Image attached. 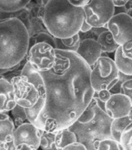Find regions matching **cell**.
I'll return each mask as SVG.
<instances>
[{
	"mask_svg": "<svg viewBox=\"0 0 132 150\" xmlns=\"http://www.w3.org/2000/svg\"><path fill=\"white\" fill-rule=\"evenodd\" d=\"M119 74L120 72L112 59L100 57L92 69L90 74L92 88L95 92L110 91L119 81Z\"/></svg>",
	"mask_w": 132,
	"mask_h": 150,
	"instance_id": "4",
	"label": "cell"
},
{
	"mask_svg": "<svg viewBox=\"0 0 132 150\" xmlns=\"http://www.w3.org/2000/svg\"><path fill=\"white\" fill-rule=\"evenodd\" d=\"M56 133L42 130L40 136V148L42 150H56L55 144Z\"/></svg>",
	"mask_w": 132,
	"mask_h": 150,
	"instance_id": "21",
	"label": "cell"
},
{
	"mask_svg": "<svg viewBox=\"0 0 132 150\" xmlns=\"http://www.w3.org/2000/svg\"><path fill=\"white\" fill-rule=\"evenodd\" d=\"M31 0H0V12L15 14L26 8Z\"/></svg>",
	"mask_w": 132,
	"mask_h": 150,
	"instance_id": "15",
	"label": "cell"
},
{
	"mask_svg": "<svg viewBox=\"0 0 132 150\" xmlns=\"http://www.w3.org/2000/svg\"><path fill=\"white\" fill-rule=\"evenodd\" d=\"M106 28L119 46L132 40V18L126 13L115 14L107 23Z\"/></svg>",
	"mask_w": 132,
	"mask_h": 150,
	"instance_id": "9",
	"label": "cell"
},
{
	"mask_svg": "<svg viewBox=\"0 0 132 150\" xmlns=\"http://www.w3.org/2000/svg\"><path fill=\"white\" fill-rule=\"evenodd\" d=\"M80 41H81V40H80L79 34H77V35H74L73 37L67 38V39L54 38V43H55V50L73 51V52H76L78 50Z\"/></svg>",
	"mask_w": 132,
	"mask_h": 150,
	"instance_id": "19",
	"label": "cell"
},
{
	"mask_svg": "<svg viewBox=\"0 0 132 150\" xmlns=\"http://www.w3.org/2000/svg\"><path fill=\"white\" fill-rule=\"evenodd\" d=\"M119 144L122 150H132V122L124 129Z\"/></svg>",
	"mask_w": 132,
	"mask_h": 150,
	"instance_id": "24",
	"label": "cell"
},
{
	"mask_svg": "<svg viewBox=\"0 0 132 150\" xmlns=\"http://www.w3.org/2000/svg\"><path fill=\"white\" fill-rule=\"evenodd\" d=\"M113 60L120 73L128 76H132V59L124 56L121 46H119L116 50Z\"/></svg>",
	"mask_w": 132,
	"mask_h": 150,
	"instance_id": "16",
	"label": "cell"
},
{
	"mask_svg": "<svg viewBox=\"0 0 132 150\" xmlns=\"http://www.w3.org/2000/svg\"><path fill=\"white\" fill-rule=\"evenodd\" d=\"M10 83L14 88L17 104L23 108L29 109L35 106L40 101H45V88H39L35 83L21 75L13 78Z\"/></svg>",
	"mask_w": 132,
	"mask_h": 150,
	"instance_id": "5",
	"label": "cell"
},
{
	"mask_svg": "<svg viewBox=\"0 0 132 150\" xmlns=\"http://www.w3.org/2000/svg\"><path fill=\"white\" fill-rule=\"evenodd\" d=\"M97 40L103 53L107 54L116 52V50L119 47V45L116 44L113 36L108 30H106L103 32H101L98 35Z\"/></svg>",
	"mask_w": 132,
	"mask_h": 150,
	"instance_id": "17",
	"label": "cell"
},
{
	"mask_svg": "<svg viewBox=\"0 0 132 150\" xmlns=\"http://www.w3.org/2000/svg\"><path fill=\"white\" fill-rule=\"evenodd\" d=\"M0 150H16V146L13 141L6 143L0 142Z\"/></svg>",
	"mask_w": 132,
	"mask_h": 150,
	"instance_id": "29",
	"label": "cell"
},
{
	"mask_svg": "<svg viewBox=\"0 0 132 150\" xmlns=\"http://www.w3.org/2000/svg\"><path fill=\"white\" fill-rule=\"evenodd\" d=\"M16 129L13 119L8 113L0 112V142L13 141V133Z\"/></svg>",
	"mask_w": 132,
	"mask_h": 150,
	"instance_id": "14",
	"label": "cell"
},
{
	"mask_svg": "<svg viewBox=\"0 0 132 150\" xmlns=\"http://www.w3.org/2000/svg\"><path fill=\"white\" fill-rule=\"evenodd\" d=\"M42 130L36 128L31 123H26L16 128L13 133V143L15 146L26 144L35 149L40 148Z\"/></svg>",
	"mask_w": 132,
	"mask_h": 150,
	"instance_id": "10",
	"label": "cell"
},
{
	"mask_svg": "<svg viewBox=\"0 0 132 150\" xmlns=\"http://www.w3.org/2000/svg\"><path fill=\"white\" fill-rule=\"evenodd\" d=\"M11 113L13 115V123H14V125L16 128H18L23 124L29 123V120L27 119L25 109L18 104L15 106L13 110H11Z\"/></svg>",
	"mask_w": 132,
	"mask_h": 150,
	"instance_id": "22",
	"label": "cell"
},
{
	"mask_svg": "<svg viewBox=\"0 0 132 150\" xmlns=\"http://www.w3.org/2000/svg\"><path fill=\"white\" fill-rule=\"evenodd\" d=\"M38 43H46L55 48L54 37L49 33L48 31L40 32V33H38L36 35L30 37V44H29L30 48L34 45L38 44Z\"/></svg>",
	"mask_w": 132,
	"mask_h": 150,
	"instance_id": "23",
	"label": "cell"
},
{
	"mask_svg": "<svg viewBox=\"0 0 132 150\" xmlns=\"http://www.w3.org/2000/svg\"><path fill=\"white\" fill-rule=\"evenodd\" d=\"M120 93L126 95V97H129L132 105V79L126 80L124 83H122L121 86Z\"/></svg>",
	"mask_w": 132,
	"mask_h": 150,
	"instance_id": "26",
	"label": "cell"
},
{
	"mask_svg": "<svg viewBox=\"0 0 132 150\" xmlns=\"http://www.w3.org/2000/svg\"><path fill=\"white\" fill-rule=\"evenodd\" d=\"M92 29V27L88 24V22H86L84 21V23H83V25H82V27H81V29H80L79 33H88V32H89Z\"/></svg>",
	"mask_w": 132,
	"mask_h": 150,
	"instance_id": "31",
	"label": "cell"
},
{
	"mask_svg": "<svg viewBox=\"0 0 132 150\" xmlns=\"http://www.w3.org/2000/svg\"><path fill=\"white\" fill-rule=\"evenodd\" d=\"M16 150H38L34 149L33 147L28 145V144H20L16 147Z\"/></svg>",
	"mask_w": 132,
	"mask_h": 150,
	"instance_id": "32",
	"label": "cell"
},
{
	"mask_svg": "<svg viewBox=\"0 0 132 150\" xmlns=\"http://www.w3.org/2000/svg\"><path fill=\"white\" fill-rule=\"evenodd\" d=\"M70 3L76 8H83L88 4L90 0H69Z\"/></svg>",
	"mask_w": 132,
	"mask_h": 150,
	"instance_id": "28",
	"label": "cell"
},
{
	"mask_svg": "<svg viewBox=\"0 0 132 150\" xmlns=\"http://www.w3.org/2000/svg\"><path fill=\"white\" fill-rule=\"evenodd\" d=\"M97 150H122L119 143L112 139H104L100 142Z\"/></svg>",
	"mask_w": 132,
	"mask_h": 150,
	"instance_id": "25",
	"label": "cell"
},
{
	"mask_svg": "<svg viewBox=\"0 0 132 150\" xmlns=\"http://www.w3.org/2000/svg\"><path fill=\"white\" fill-rule=\"evenodd\" d=\"M16 105L13 86L2 75L0 78V112L9 113Z\"/></svg>",
	"mask_w": 132,
	"mask_h": 150,
	"instance_id": "13",
	"label": "cell"
},
{
	"mask_svg": "<svg viewBox=\"0 0 132 150\" xmlns=\"http://www.w3.org/2000/svg\"><path fill=\"white\" fill-rule=\"evenodd\" d=\"M62 150H87V149L82 144L76 142V143H74V144H71L70 145L66 146L65 148L63 149Z\"/></svg>",
	"mask_w": 132,
	"mask_h": 150,
	"instance_id": "27",
	"label": "cell"
},
{
	"mask_svg": "<svg viewBox=\"0 0 132 150\" xmlns=\"http://www.w3.org/2000/svg\"><path fill=\"white\" fill-rule=\"evenodd\" d=\"M131 4H132V1H131Z\"/></svg>",
	"mask_w": 132,
	"mask_h": 150,
	"instance_id": "33",
	"label": "cell"
},
{
	"mask_svg": "<svg viewBox=\"0 0 132 150\" xmlns=\"http://www.w3.org/2000/svg\"><path fill=\"white\" fill-rule=\"evenodd\" d=\"M132 121L130 120L129 116H125L121 118L113 119L111 125V135L112 139L116 141L117 143L120 142L121 135L124 131V129L127 127Z\"/></svg>",
	"mask_w": 132,
	"mask_h": 150,
	"instance_id": "20",
	"label": "cell"
},
{
	"mask_svg": "<svg viewBox=\"0 0 132 150\" xmlns=\"http://www.w3.org/2000/svg\"><path fill=\"white\" fill-rule=\"evenodd\" d=\"M112 3L114 4L115 8H124L127 4L128 0H112Z\"/></svg>",
	"mask_w": 132,
	"mask_h": 150,
	"instance_id": "30",
	"label": "cell"
},
{
	"mask_svg": "<svg viewBox=\"0 0 132 150\" xmlns=\"http://www.w3.org/2000/svg\"><path fill=\"white\" fill-rule=\"evenodd\" d=\"M38 150H39V149H38Z\"/></svg>",
	"mask_w": 132,
	"mask_h": 150,
	"instance_id": "34",
	"label": "cell"
},
{
	"mask_svg": "<svg viewBox=\"0 0 132 150\" xmlns=\"http://www.w3.org/2000/svg\"><path fill=\"white\" fill-rule=\"evenodd\" d=\"M54 66L41 72L46 98L35 126L49 132L70 127L88 108L94 97L92 69L76 52L55 50Z\"/></svg>",
	"mask_w": 132,
	"mask_h": 150,
	"instance_id": "1",
	"label": "cell"
},
{
	"mask_svg": "<svg viewBox=\"0 0 132 150\" xmlns=\"http://www.w3.org/2000/svg\"><path fill=\"white\" fill-rule=\"evenodd\" d=\"M90 104L92 106L94 110V116L88 123L83 124L88 129L93 136L99 141L104 139H112L111 135V125L113 119H111L109 115L97 105V101L96 97H92Z\"/></svg>",
	"mask_w": 132,
	"mask_h": 150,
	"instance_id": "8",
	"label": "cell"
},
{
	"mask_svg": "<svg viewBox=\"0 0 132 150\" xmlns=\"http://www.w3.org/2000/svg\"><path fill=\"white\" fill-rule=\"evenodd\" d=\"M84 21L92 28H106L110 19L115 15L112 0H90L84 8Z\"/></svg>",
	"mask_w": 132,
	"mask_h": 150,
	"instance_id": "6",
	"label": "cell"
},
{
	"mask_svg": "<svg viewBox=\"0 0 132 150\" xmlns=\"http://www.w3.org/2000/svg\"><path fill=\"white\" fill-rule=\"evenodd\" d=\"M77 142V138L75 133L70 131L69 129H60L55 134V149L56 150H62L66 146Z\"/></svg>",
	"mask_w": 132,
	"mask_h": 150,
	"instance_id": "18",
	"label": "cell"
},
{
	"mask_svg": "<svg viewBox=\"0 0 132 150\" xmlns=\"http://www.w3.org/2000/svg\"><path fill=\"white\" fill-rule=\"evenodd\" d=\"M84 22V8L73 6L69 0H49L45 6L43 22L54 38L73 37L79 34Z\"/></svg>",
	"mask_w": 132,
	"mask_h": 150,
	"instance_id": "3",
	"label": "cell"
},
{
	"mask_svg": "<svg viewBox=\"0 0 132 150\" xmlns=\"http://www.w3.org/2000/svg\"><path fill=\"white\" fill-rule=\"evenodd\" d=\"M27 60L39 73L50 69L56 59L55 49L46 43H38L29 49Z\"/></svg>",
	"mask_w": 132,
	"mask_h": 150,
	"instance_id": "7",
	"label": "cell"
},
{
	"mask_svg": "<svg viewBox=\"0 0 132 150\" xmlns=\"http://www.w3.org/2000/svg\"><path fill=\"white\" fill-rule=\"evenodd\" d=\"M29 33L19 19L0 21V69H12L20 64L29 51Z\"/></svg>",
	"mask_w": 132,
	"mask_h": 150,
	"instance_id": "2",
	"label": "cell"
},
{
	"mask_svg": "<svg viewBox=\"0 0 132 150\" xmlns=\"http://www.w3.org/2000/svg\"><path fill=\"white\" fill-rule=\"evenodd\" d=\"M76 53L88 64V66L92 69L98 59L101 57L102 51L97 40L88 38L80 41Z\"/></svg>",
	"mask_w": 132,
	"mask_h": 150,
	"instance_id": "12",
	"label": "cell"
},
{
	"mask_svg": "<svg viewBox=\"0 0 132 150\" xmlns=\"http://www.w3.org/2000/svg\"><path fill=\"white\" fill-rule=\"evenodd\" d=\"M131 100L121 93L112 94L105 103V111L111 119H117L129 115L131 108Z\"/></svg>",
	"mask_w": 132,
	"mask_h": 150,
	"instance_id": "11",
	"label": "cell"
}]
</instances>
